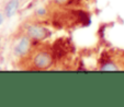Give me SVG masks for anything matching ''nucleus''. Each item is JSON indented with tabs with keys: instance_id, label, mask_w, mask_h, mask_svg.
I'll list each match as a JSON object with an SVG mask.
<instances>
[{
	"instance_id": "obj_1",
	"label": "nucleus",
	"mask_w": 124,
	"mask_h": 107,
	"mask_svg": "<svg viewBox=\"0 0 124 107\" xmlns=\"http://www.w3.org/2000/svg\"><path fill=\"white\" fill-rule=\"evenodd\" d=\"M21 63H26L25 69L44 71L48 70L54 65V53L49 45L42 44L38 42V45H33L32 50L26 58L20 61Z\"/></svg>"
},
{
	"instance_id": "obj_2",
	"label": "nucleus",
	"mask_w": 124,
	"mask_h": 107,
	"mask_svg": "<svg viewBox=\"0 0 124 107\" xmlns=\"http://www.w3.org/2000/svg\"><path fill=\"white\" fill-rule=\"evenodd\" d=\"M34 42L29 36H26L21 31L16 33V35L13 37L11 43V54L14 58H16L19 61L23 60L28 57L30 51L32 50Z\"/></svg>"
},
{
	"instance_id": "obj_3",
	"label": "nucleus",
	"mask_w": 124,
	"mask_h": 107,
	"mask_svg": "<svg viewBox=\"0 0 124 107\" xmlns=\"http://www.w3.org/2000/svg\"><path fill=\"white\" fill-rule=\"evenodd\" d=\"M22 33L29 36L34 43L43 42L51 36V31L46 26L36 22H25L20 28Z\"/></svg>"
},
{
	"instance_id": "obj_4",
	"label": "nucleus",
	"mask_w": 124,
	"mask_h": 107,
	"mask_svg": "<svg viewBox=\"0 0 124 107\" xmlns=\"http://www.w3.org/2000/svg\"><path fill=\"white\" fill-rule=\"evenodd\" d=\"M21 6L22 5L20 0H6L1 6V11H2L6 20L13 18L18 13Z\"/></svg>"
},
{
	"instance_id": "obj_5",
	"label": "nucleus",
	"mask_w": 124,
	"mask_h": 107,
	"mask_svg": "<svg viewBox=\"0 0 124 107\" xmlns=\"http://www.w3.org/2000/svg\"><path fill=\"white\" fill-rule=\"evenodd\" d=\"M100 70H103V71H115V70H119L120 68L115 65L114 62H105L99 68Z\"/></svg>"
},
{
	"instance_id": "obj_6",
	"label": "nucleus",
	"mask_w": 124,
	"mask_h": 107,
	"mask_svg": "<svg viewBox=\"0 0 124 107\" xmlns=\"http://www.w3.org/2000/svg\"><path fill=\"white\" fill-rule=\"evenodd\" d=\"M70 0H52V2L54 5L58 6V7H63V6H66L67 3H69Z\"/></svg>"
},
{
	"instance_id": "obj_7",
	"label": "nucleus",
	"mask_w": 124,
	"mask_h": 107,
	"mask_svg": "<svg viewBox=\"0 0 124 107\" xmlns=\"http://www.w3.org/2000/svg\"><path fill=\"white\" fill-rule=\"evenodd\" d=\"M5 20H6V18H5V15H3L2 11H1V8H0V24H2L3 22H5Z\"/></svg>"
},
{
	"instance_id": "obj_8",
	"label": "nucleus",
	"mask_w": 124,
	"mask_h": 107,
	"mask_svg": "<svg viewBox=\"0 0 124 107\" xmlns=\"http://www.w3.org/2000/svg\"><path fill=\"white\" fill-rule=\"evenodd\" d=\"M20 1H21V5H25V3L28 2V1H30V0H20Z\"/></svg>"
},
{
	"instance_id": "obj_9",
	"label": "nucleus",
	"mask_w": 124,
	"mask_h": 107,
	"mask_svg": "<svg viewBox=\"0 0 124 107\" xmlns=\"http://www.w3.org/2000/svg\"><path fill=\"white\" fill-rule=\"evenodd\" d=\"M6 0H0V8H1V6H2V3L5 2Z\"/></svg>"
}]
</instances>
